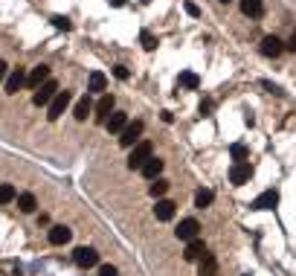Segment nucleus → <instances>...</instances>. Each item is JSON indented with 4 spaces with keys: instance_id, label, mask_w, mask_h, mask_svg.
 <instances>
[{
    "instance_id": "f257e3e1",
    "label": "nucleus",
    "mask_w": 296,
    "mask_h": 276,
    "mask_svg": "<svg viewBox=\"0 0 296 276\" xmlns=\"http://www.w3.org/2000/svg\"><path fill=\"white\" fill-rule=\"evenodd\" d=\"M148 157H154L151 154V143L148 140H140V143L134 145V152H131V157H128V169L131 172H140L145 166V160Z\"/></svg>"
},
{
    "instance_id": "f03ea898",
    "label": "nucleus",
    "mask_w": 296,
    "mask_h": 276,
    "mask_svg": "<svg viewBox=\"0 0 296 276\" xmlns=\"http://www.w3.org/2000/svg\"><path fill=\"white\" fill-rule=\"evenodd\" d=\"M55 93H58V81H55V79H47L44 84H41V88L35 90L32 102H35L38 108H47V105H50V102L55 99Z\"/></svg>"
},
{
    "instance_id": "7ed1b4c3",
    "label": "nucleus",
    "mask_w": 296,
    "mask_h": 276,
    "mask_svg": "<svg viewBox=\"0 0 296 276\" xmlns=\"http://www.w3.org/2000/svg\"><path fill=\"white\" fill-rule=\"evenodd\" d=\"M140 134H143V122L134 119V122H128L122 131H119V145H125V148H134L140 143Z\"/></svg>"
},
{
    "instance_id": "20e7f679",
    "label": "nucleus",
    "mask_w": 296,
    "mask_h": 276,
    "mask_svg": "<svg viewBox=\"0 0 296 276\" xmlns=\"http://www.w3.org/2000/svg\"><path fill=\"white\" fill-rule=\"evenodd\" d=\"M70 99H73V96H70V90H58V93H55V99L50 102V105H47V111H50L47 116H50V119L55 122V119H58V116H61L64 111H67V105H70Z\"/></svg>"
},
{
    "instance_id": "39448f33",
    "label": "nucleus",
    "mask_w": 296,
    "mask_h": 276,
    "mask_svg": "<svg viewBox=\"0 0 296 276\" xmlns=\"http://www.w3.org/2000/svg\"><path fill=\"white\" fill-rule=\"evenodd\" d=\"M73 262L79 267H93V265H99V253L93 247H76L73 250Z\"/></svg>"
},
{
    "instance_id": "423d86ee",
    "label": "nucleus",
    "mask_w": 296,
    "mask_h": 276,
    "mask_svg": "<svg viewBox=\"0 0 296 276\" xmlns=\"http://www.w3.org/2000/svg\"><path fill=\"white\" fill-rule=\"evenodd\" d=\"M250 178H253V166H250V163H235L233 169H230V180H233V186H244Z\"/></svg>"
},
{
    "instance_id": "0eeeda50",
    "label": "nucleus",
    "mask_w": 296,
    "mask_h": 276,
    "mask_svg": "<svg viewBox=\"0 0 296 276\" xmlns=\"http://www.w3.org/2000/svg\"><path fill=\"white\" fill-rule=\"evenodd\" d=\"M174 232H177L180 241H192V239H197V232H200V224H197L195 218H183V221H180V227H177Z\"/></svg>"
},
{
    "instance_id": "6e6552de",
    "label": "nucleus",
    "mask_w": 296,
    "mask_h": 276,
    "mask_svg": "<svg viewBox=\"0 0 296 276\" xmlns=\"http://www.w3.org/2000/svg\"><path fill=\"white\" fill-rule=\"evenodd\" d=\"M207 256V244L200 239H192V241H186V250H183V259L186 262H200V259Z\"/></svg>"
},
{
    "instance_id": "1a4fd4ad",
    "label": "nucleus",
    "mask_w": 296,
    "mask_h": 276,
    "mask_svg": "<svg viewBox=\"0 0 296 276\" xmlns=\"http://www.w3.org/2000/svg\"><path fill=\"white\" fill-rule=\"evenodd\" d=\"M47 79H50V67H47V64H38L32 73H27V88L29 90H38Z\"/></svg>"
},
{
    "instance_id": "9d476101",
    "label": "nucleus",
    "mask_w": 296,
    "mask_h": 276,
    "mask_svg": "<svg viewBox=\"0 0 296 276\" xmlns=\"http://www.w3.org/2000/svg\"><path fill=\"white\" fill-rule=\"evenodd\" d=\"M93 111H96V119L105 125V122H108V116L113 114V96H110V93H105V96L96 102V108H93Z\"/></svg>"
},
{
    "instance_id": "9b49d317",
    "label": "nucleus",
    "mask_w": 296,
    "mask_h": 276,
    "mask_svg": "<svg viewBox=\"0 0 296 276\" xmlns=\"http://www.w3.org/2000/svg\"><path fill=\"white\" fill-rule=\"evenodd\" d=\"M47 239H50V244H55V247H61V244H67V241L73 239V230L70 227H50V232H47Z\"/></svg>"
},
{
    "instance_id": "f8f14e48",
    "label": "nucleus",
    "mask_w": 296,
    "mask_h": 276,
    "mask_svg": "<svg viewBox=\"0 0 296 276\" xmlns=\"http://www.w3.org/2000/svg\"><path fill=\"white\" fill-rule=\"evenodd\" d=\"M282 50H285V44H282L276 35H267L264 41H261V55H267V58H276V55H282Z\"/></svg>"
},
{
    "instance_id": "ddd939ff",
    "label": "nucleus",
    "mask_w": 296,
    "mask_h": 276,
    "mask_svg": "<svg viewBox=\"0 0 296 276\" xmlns=\"http://www.w3.org/2000/svg\"><path fill=\"white\" fill-rule=\"evenodd\" d=\"M24 84H27V70L18 67V70H12V76L6 79V93H18Z\"/></svg>"
},
{
    "instance_id": "4468645a",
    "label": "nucleus",
    "mask_w": 296,
    "mask_h": 276,
    "mask_svg": "<svg viewBox=\"0 0 296 276\" xmlns=\"http://www.w3.org/2000/svg\"><path fill=\"white\" fill-rule=\"evenodd\" d=\"M128 125V114L125 111H113V114L108 116V122H105V128H108L110 134H119L122 128Z\"/></svg>"
},
{
    "instance_id": "2eb2a0df",
    "label": "nucleus",
    "mask_w": 296,
    "mask_h": 276,
    "mask_svg": "<svg viewBox=\"0 0 296 276\" xmlns=\"http://www.w3.org/2000/svg\"><path fill=\"white\" fill-rule=\"evenodd\" d=\"M276 204H279V195L273 189H267V192H261V195L253 201V209H273Z\"/></svg>"
},
{
    "instance_id": "dca6fc26",
    "label": "nucleus",
    "mask_w": 296,
    "mask_h": 276,
    "mask_svg": "<svg viewBox=\"0 0 296 276\" xmlns=\"http://www.w3.org/2000/svg\"><path fill=\"white\" fill-rule=\"evenodd\" d=\"M174 201H157V206H154V215H157V221H171L174 218Z\"/></svg>"
},
{
    "instance_id": "f3484780",
    "label": "nucleus",
    "mask_w": 296,
    "mask_h": 276,
    "mask_svg": "<svg viewBox=\"0 0 296 276\" xmlns=\"http://www.w3.org/2000/svg\"><path fill=\"white\" fill-rule=\"evenodd\" d=\"M140 172H143L148 180H157V178H160V172H163V160H160V157H148V160H145V166H143Z\"/></svg>"
},
{
    "instance_id": "a211bd4d",
    "label": "nucleus",
    "mask_w": 296,
    "mask_h": 276,
    "mask_svg": "<svg viewBox=\"0 0 296 276\" xmlns=\"http://www.w3.org/2000/svg\"><path fill=\"white\" fill-rule=\"evenodd\" d=\"M241 12L247 18H261L264 15V3L261 0H241Z\"/></svg>"
},
{
    "instance_id": "6ab92c4d",
    "label": "nucleus",
    "mask_w": 296,
    "mask_h": 276,
    "mask_svg": "<svg viewBox=\"0 0 296 276\" xmlns=\"http://www.w3.org/2000/svg\"><path fill=\"white\" fill-rule=\"evenodd\" d=\"M90 111H93V102H90V96H87V93H84V96H81L79 102H76V111H73V116H76L79 122H84Z\"/></svg>"
},
{
    "instance_id": "aec40b11",
    "label": "nucleus",
    "mask_w": 296,
    "mask_h": 276,
    "mask_svg": "<svg viewBox=\"0 0 296 276\" xmlns=\"http://www.w3.org/2000/svg\"><path fill=\"white\" fill-rule=\"evenodd\" d=\"M15 201H18V209H20V213H35V206H38V201H35V195H32V192H24V195H18Z\"/></svg>"
},
{
    "instance_id": "412c9836",
    "label": "nucleus",
    "mask_w": 296,
    "mask_h": 276,
    "mask_svg": "<svg viewBox=\"0 0 296 276\" xmlns=\"http://www.w3.org/2000/svg\"><path fill=\"white\" fill-rule=\"evenodd\" d=\"M218 273V262H215V256H203L200 259V276H215Z\"/></svg>"
},
{
    "instance_id": "4be33fe9",
    "label": "nucleus",
    "mask_w": 296,
    "mask_h": 276,
    "mask_svg": "<svg viewBox=\"0 0 296 276\" xmlns=\"http://www.w3.org/2000/svg\"><path fill=\"white\" fill-rule=\"evenodd\" d=\"M212 201H215V192H212V189H197V195H195V206H197V209L209 206Z\"/></svg>"
},
{
    "instance_id": "5701e85b",
    "label": "nucleus",
    "mask_w": 296,
    "mask_h": 276,
    "mask_svg": "<svg viewBox=\"0 0 296 276\" xmlns=\"http://www.w3.org/2000/svg\"><path fill=\"white\" fill-rule=\"evenodd\" d=\"M105 84H108V79H105V73H99V70H93V73H90V84H87V88L93 90V93H102V90H105Z\"/></svg>"
},
{
    "instance_id": "b1692460",
    "label": "nucleus",
    "mask_w": 296,
    "mask_h": 276,
    "mask_svg": "<svg viewBox=\"0 0 296 276\" xmlns=\"http://www.w3.org/2000/svg\"><path fill=\"white\" fill-rule=\"evenodd\" d=\"M180 88H186V90H197V88H200V79H197V76H195V73H180Z\"/></svg>"
},
{
    "instance_id": "393cba45",
    "label": "nucleus",
    "mask_w": 296,
    "mask_h": 276,
    "mask_svg": "<svg viewBox=\"0 0 296 276\" xmlns=\"http://www.w3.org/2000/svg\"><path fill=\"white\" fill-rule=\"evenodd\" d=\"M148 192H151L154 198H163L166 192H169V180H163V178L151 180V186H148Z\"/></svg>"
},
{
    "instance_id": "a878e982",
    "label": "nucleus",
    "mask_w": 296,
    "mask_h": 276,
    "mask_svg": "<svg viewBox=\"0 0 296 276\" xmlns=\"http://www.w3.org/2000/svg\"><path fill=\"white\" fill-rule=\"evenodd\" d=\"M15 198H18V192L12 183H0V204H12Z\"/></svg>"
},
{
    "instance_id": "bb28decb",
    "label": "nucleus",
    "mask_w": 296,
    "mask_h": 276,
    "mask_svg": "<svg viewBox=\"0 0 296 276\" xmlns=\"http://www.w3.org/2000/svg\"><path fill=\"white\" fill-rule=\"evenodd\" d=\"M230 154L235 157V163H247V148H244L241 143H235L233 148H230Z\"/></svg>"
},
{
    "instance_id": "cd10ccee",
    "label": "nucleus",
    "mask_w": 296,
    "mask_h": 276,
    "mask_svg": "<svg viewBox=\"0 0 296 276\" xmlns=\"http://www.w3.org/2000/svg\"><path fill=\"white\" fill-rule=\"evenodd\" d=\"M140 41H143V47H145V50H154V47H157V38H154L151 32H148V29H145L143 35H140Z\"/></svg>"
},
{
    "instance_id": "c85d7f7f",
    "label": "nucleus",
    "mask_w": 296,
    "mask_h": 276,
    "mask_svg": "<svg viewBox=\"0 0 296 276\" xmlns=\"http://www.w3.org/2000/svg\"><path fill=\"white\" fill-rule=\"evenodd\" d=\"M53 27H58V29H70V20L64 18V15H55V18H53Z\"/></svg>"
},
{
    "instance_id": "c756f323",
    "label": "nucleus",
    "mask_w": 296,
    "mask_h": 276,
    "mask_svg": "<svg viewBox=\"0 0 296 276\" xmlns=\"http://www.w3.org/2000/svg\"><path fill=\"white\" fill-rule=\"evenodd\" d=\"M99 276H117V267H113V265H102V267H99Z\"/></svg>"
},
{
    "instance_id": "7c9ffc66",
    "label": "nucleus",
    "mask_w": 296,
    "mask_h": 276,
    "mask_svg": "<svg viewBox=\"0 0 296 276\" xmlns=\"http://www.w3.org/2000/svg\"><path fill=\"white\" fill-rule=\"evenodd\" d=\"M113 76L125 81V79H128V67H122V64H117V67H113Z\"/></svg>"
},
{
    "instance_id": "2f4dec72",
    "label": "nucleus",
    "mask_w": 296,
    "mask_h": 276,
    "mask_svg": "<svg viewBox=\"0 0 296 276\" xmlns=\"http://www.w3.org/2000/svg\"><path fill=\"white\" fill-rule=\"evenodd\" d=\"M285 50H290V53H296V29H293V35L287 38V44H285Z\"/></svg>"
},
{
    "instance_id": "473e14b6",
    "label": "nucleus",
    "mask_w": 296,
    "mask_h": 276,
    "mask_svg": "<svg viewBox=\"0 0 296 276\" xmlns=\"http://www.w3.org/2000/svg\"><path fill=\"white\" fill-rule=\"evenodd\" d=\"M186 12L192 15V18H197V15H200V9H197L195 3H186Z\"/></svg>"
},
{
    "instance_id": "72a5a7b5",
    "label": "nucleus",
    "mask_w": 296,
    "mask_h": 276,
    "mask_svg": "<svg viewBox=\"0 0 296 276\" xmlns=\"http://www.w3.org/2000/svg\"><path fill=\"white\" fill-rule=\"evenodd\" d=\"M6 73H9V64H6V61H0V81L6 79Z\"/></svg>"
},
{
    "instance_id": "f704fd0d",
    "label": "nucleus",
    "mask_w": 296,
    "mask_h": 276,
    "mask_svg": "<svg viewBox=\"0 0 296 276\" xmlns=\"http://www.w3.org/2000/svg\"><path fill=\"white\" fill-rule=\"evenodd\" d=\"M122 3H125V0H110V6H122Z\"/></svg>"
},
{
    "instance_id": "c9c22d12",
    "label": "nucleus",
    "mask_w": 296,
    "mask_h": 276,
    "mask_svg": "<svg viewBox=\"0 0 296 276\" xmlns=\"http://www.w3.org/2000/svg\"><path fill=\"white\" fill-rule=\"evenodd\" d=\"M221 3H230V0H221Z\"/></svg>"
}]
</instances>
